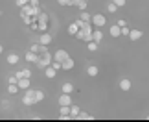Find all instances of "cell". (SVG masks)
Here are the masks:
<instances>
[{
  "label": "cell",
  "mask_w": 149,
  "mask_h": 122,
  "mask_svg": "<svg viewBox=\"0 0 149 122\" xmlns=\"http://www.w3.org/2000/svg\"><path fill=\"white\" fill-rule=\"evenodd\" d=\"M37 24H39V32H48V24H50V17L46 11L41 9V13L37 15Z\"/></svg>",
  "instance_id": "6da1fadb"
},
{
  "label": "cell",
  "mask_w": 149,
  "mask_h": 122,
  "mask_svg": "<svg viewBox=\"0 0 149 122\" xmlns=\"http://www.w3.org/2000/svg\"><path fill=\"white\" fill-rule=\"evenodd\" d=\"M39 13H41V6H31L30 2L24 4L20 8V15H30V17H37Z\"/></svg>",
  "instance_id": "7a4b0ae2"
},
{
  "label": "cell",
  "mask_w": 149,
  "mask_h": 122,
  "mask_svg": "<svg viewBox=\"0 0 149 122\" xmlns=\"http://www.w3.org/2000/svg\"><path fill=\"white\" fill-rule=\"evenodd\" d=\"M22 104L24 106H35V89H30L28 87L26 89V92H24V96H22Z\"/></svg>",
  "instance_id": "3957f363"
},
{
  "label": "cell",
  "mask_w": 149,
  "mask_h": 122,
  "mask_svg": "<svg viewBox=\"0 0 149 122\" xmlns=\"http://www.w3.org/2000/svg\"><path fill=\"white\" fill-rule=\"evenodd\" d=\"M90 22H92L94 28H103V26L107 24V19H105V15H103V13H96V15L90 17Z\"/></svg>",
  "instance_id": "277c9868"
},
{
  "label": "cell",
  "mask_w": 149,
  "mask_h": 122,
  "mask_svg": "<svg viewBox=\"0 0 149 122\" xmlns=\"http://www.w3.org/2000/svg\"><path fill=\"white\" fill-rule=\"evenodd\" d=\"M52 61H54V56H52L50 52L46 50V52H42V54H41V57H39V61H37V65L41 67V68H44V67H48Z\"/></svg>",
  "instance_id": "5b68a950"
},
{
  "label": "cell",
  "mask_w": 149,
  "mask_h": 122,
  "mask_svg": "<svg viewBox=\"0 0 149 122\" xmlns=\"http://www.w3.org/2000/svg\"><path fill=\"white\" fill-rule=\"evenodd\" d=\"M59 106H72V94L61 92L59 94Z\"/></svg>",
  "instance_id": "8992f818"
},
{
  "label": "cell",
  "mask_w": 149,
  "mask_h": 122,
  "mask_svg": "<svg viewBox=\"0 0 149 122\" xmlns=\"http://www.w3.org/2000/svg\"><path fill=\"white\" fill-rule=\"evenodd\" d=\"M66 57H70V54H68L66 50H63V48H59V50H57L55 54H54V59H55V61H59V63H63V61L66 59Z\"/></svg>",
  "instance_id": "52a82bcc"
},
{
  "label": "cell",
  "mask_w": 149,
  "mask_h": 122,
  "mask_svg": "<svg viewBox=\"0 0 149 122\" xmlns=\"http://www.w3.org/2000/svg\"><path fill=\"white\" fill-rule=\"evenodd\" d=\"M118 87L122 91H131V87H133V81H131L129 78H122L120 80V83H118Z\"/></svg>",
  "instance_id": "ba28073f"
},
{
  "label": "cell",
  "mask_w": 149,
  "mask_h": 122,
  "mask_svg": "<svg viewBox=\"0 0 149 122\" xmlns=\"http://www.w3.org/2000/svg\"><path fill=\"white\" fill-rule=\"evenodd\" d=\"M92 41H94V43H101V41H103V32H101V28H94V30H92Z\"/></svg>",
  "instance_id": "9c48e42d"
},
{
  "label": "cell",
  "mask_w": 149,
  "mask_h": 122,
  "mask_svg": "<svg viewBox=\"0 0 149 122\" xmlns=\"http://www.w3.org/2000/svg\"><path fill=\"white\" fill-rule=\"evenodd\" d=\"M39 57H41V54H35V52L28 50V54L24 56V59H26L28 63H37V61H39Z\"/></svg>",
  "instance_id": "30bf717a"
},
{
  "label": "cell",
  "mask_w": 149,
  "mask_h": 122,
  "mask_svg": "<svg viewBox=\"0 0 149 122\" xmlns=\"http://www.w3.org/2000/svg\"><path fill=\"white\" fill-rule=\"evenodd\" d=\"M127 37H129L131 41H140L142 37H144V32H142V30H131Z\"/></svg>",
  "instance_id": "8fae6325"
},
{
  "label": "cell",
  "mask_w": 149,
  "mask_h": 122,
  "mask_svg": "<svg viewBox=\"0 0 149 122\" xmlns=\"http://www.w3.org/2000/svg\"><path fill=\"white\" fill-rule=\"evenodd\" d=\"M44 76H46L48 80H54L55 76H57V71L52 65H48V67H44Z\"/></svg>",
  "instance_id": "7c38bea8"
},
{
  "label": "cell",
  "mask_w": 149,
  "mask_h": 122,
  "mask_svg": "<svg viewBox=\"0 0 149 122\" xmlns=\"http://www.w3.org/2000/svg\"><path fill=\"white\" fill-rule=\"evenodd\" d=\"M72 68H74V59L72 57H66V59L61 63V71H72Z\"/></svg>",
  "instance_id": "4fadbf2b"
},
{
  "label": "cell",
  "mask_w": 149,
  "mask_h": 122,
  "mask_svg": "<svg viewBox=\"0 0 149 122\" xmlns=\"http://www.w3.org/2000/svg\"><path fill=\"white\" fill-rule=\"evenodd\" d=\"M6 61H8L9 65H17V63L20 61V56H19V54H15V52H11V54L6 57Z\"/></svg>",
  "instance_id": "5bb4252c"
},
{
  "label": "cell",
  "mask_w": 149,
  "mask_h": 122,
  "mask_svg": "<svg viewBox=\"0 0 149 122\" xmlns=\"http://www.w3.org/2000/svg\"><path fill=\"white\" fill-rule=\"evenodd\" d=\"M15 78H17V80H19V78H31V71H30V68L17 71V72H15Z\"/></svg>",
  "instance_id": "9a60e30c"
},
{
  "label": "cell",
  "mask_w": 149,
  "mask_h": 122,
  "mask_svg": "<svg viewBox=\"0 0 149 122\" xmlns=\"http://www.w3.org/2000/svg\"><path fill=\"white\" fill-rule=\"evenodd\" d=\"M17 85H19V89L26 91L28 87H30V78H19L17 80Z\"/></svg>",
  "instance_id": "2e32d148"
},
{
  "label": "cell",
  "mask_w": 149,
  "mask_h": 122,
  "mask_svg": "<svg viewBox=\"0 0 149 122\" xmlns=\"http://www.w3.org/2000/svg\"><path fill=\"white\" fill-rule=\"evenodd\" d=\"M39 43H41V44H46V46H48V44L52 43V35H50L48 32H42V35L39 37Z\"/></svg>",
  "instance_id": "e0dca14e"
},
{
  "label": "cell",
  "mask_w": 149,
  "mask_h": 122,
  "mask_svg": "<svg viewBox=\"0 0 149 122\" xmlns=\"http://www.w3.org/2000/svg\"><path fill=\"white\" fill-rule=\"evenodd\" d=\"M72 6H76V8H79V9H87L88 8V2L87 0H72Z\"/></svg>",
  "instance_id": "ac0fdd59"
},
{
  "label": "cell",
  "mask_w": 149,
  "mask_h": 122,
  "mask_svg": "<svg viewBox=\"0 0 149 122\" xmlns=\"http://www.w3.org/2000/svg\"><path fill=\"white\" fill-rule=\"evenodd\" d=\"M92 118H94V115H88L87 111H79L76 117V120H92Z\"/></svg>",
  "instance_id": "d6986e66"
},
{
  "label": "cell",
  "mask_w": 149,
  "mask_h": 122,
  "mask_svg": "<svg viewBox=\"0 0 149 122\" xmlns=\"http://www.w3.org/2000/svg\"><path fill=\"white\" fill-rule=\"evenodd\" d=\"M87 74L94 78V76H98V74H100V68L96 67V65H88V67H87Z\"/></svg>",
  "instance_id": "ffe728a7"
},
{
  "label": "cell",
  "mask_w": 149,
  "mask_h": 122,
  "mask_svg": "<svg viewBox=\"0 0 149 122\" xmlns=\"http://www.w3.org/2000/svg\"><path fill=\"white\" fill-rule=\"evenodd\" d=\"M109 33H111V37H114V39L122 35V32H120V26H118V24H114V26H111V30H109Z\"/></svg>",
  "instance_id": "44dd1931"
},
{
  "label": "cell",
  "mask_w": 149,
  "mask_h": 122,
  "mask_svg": "<svg viewBox=\"0 0 149 122\" xmlns=\"http://www.w3.org/2000/svg\"><path fill=\"white\" fill-rule=\"evenodd\" d=\"M61 92H68V94H72V92H74V85L68 83V81H66V83H63L61 85Z\"/></svg>",
  "instance_id": "7402d4cb"
},
{
  "label": "cell",
  "mask_w": 149,
  "mask_h": 122,
  "mask_svg": "<svg viewBox=\"0 0 149 122\" xmlns=\"http://www.w3.org/2000/svg\"><path fill=\"white\" fill-rule=\"evenodd\" d=\"M81 111V109H79V106H76V104H72L70 106V115H72V120H76V117H77V113Z\"/></svg>",
  "instance_id": "603a6c76"
},
{
  "label": "cell",
  "mask_w": 149,
  "mask_h": 122,
  "mask_svg": "<svg viewBox=\"0 0 149 122\" xmlns=\"http://www.w3.org/2000/svg\"><path fill=\"white\" fill-rule=\"evenodd\" d=\"M77 30H79V26L76 24V22H72V24H70V26L66 28V32L70 33V35H76V33H77Z\"/></svg>",
  "instance_id": "cb8c5ba5"
},
{
  "label": "cell",
  "mask_w": 149,
  "mask_h": 122,
  "mask_svg": "<svg viewBox=\"0 0 149 122\" xmlns=\"http://www.w3.org/2000/svg\"><path fill=\"white\" fill-rule=\"evenodd\" d=\"M8 92H9V94H17V92H19V85H17V83H9L8 85Z\"/></svg>",
  "instance_id": "d4e9b609"
},
{
  "label": "cell",
  "mask_w": 149,
  "mask_h": 122,
  "mask_svg": "<svg viewBox=\"0 0 149 122\" xmlns=\"http://www.w3.org/2000/svg\"><path fill=\"white\" fill-rule=\"evenodd\" d=\"M98 43H94V41H88V43H87V48H88V52H96V50H98Z\"/></svg>",
  "instance_id": "484cf974"
},
{
  "label": "cell",
  "mask_w": 149,
  "mask_h": 122,
  "mask_svg": "<svg viewBox=\"0 0 149 122\" xmlns=\"http://www.w3.org/2000/svg\"><path fill=\"white\" fill-rule=\"evenodd\" d=\"M107 11H109V13H116V11H118V6L114 4V2H109L107 4Z\"/></svg>",
  "instance_id": "4316f807"
},
{
  "label": "cell",
  "mask_w": 149,
  "mask_h": 122,
  "mask_svg": "<svg viewBox=\"0 0 149 122\" xmlns=\"http://www.w3.org/2000/svg\"><path fill=\"white\" fill-rule=\"evenodd\" d=\"M90 17H92V15H90L88 13V11H81V17H79V19H81V20H85V22H90Z\"/></svg>",
  "instance_id": "83f0119b"
},
{
  "label": "cell",
  "mask_w": 149,
  "mask_h": 122,
  "mask_svg": "<svg viewBox=\"0 0 149 122\" xmlns=\"http://www.w3.org/2000/svg\"><path fill=\"white\" fill-rule=\"evenodd\" d=\"M44 100V91H35V102H42Z\"/></svg>",
  "instance_id": "f1b7e54d"
},
{
  "label": "cell",
  "mask_w": 149,
  "mask_h": 122,
  "mask_svg": "<svg viewBox=\"0 0 149 122\" xmlns=\"http://www.w3.org/2000/svg\"><path fill=\"white\" fill-rule=\"evenodd\" d=\"M59 115H70V106H59Z\"/></svg>",
  "instance_id": "f546056e"
},
{
  "label": "cell",
  "mask_w": 149,
  "mask_h": 122,
  "mask_svg": "<svg viewBox=\"0 0 149 122\" xmlns=\"http://www.w3.org/2000/svg\"><path fill=\"white\" fill-rule=\"evenodd\" d=\"M120 32H122V35H123V37H127V35H129V32H131V28H129L127 24H125V26L120 28Z\"/></svg>",
  "instance_id": "4dcf8cb0"
},
{
  "label": "cell",
  "mask_w": 149,
  "mask_h": 122,
  "mask_svg": "<svg viewBox=\"0 0 149 122\" xmlns=\"http://www.w3.org/2000/svg\"><path fill=\"white\" fill-rule=\"evenodd\" d=\"M74 37H76V39H79V41H83V39H85V32L81 30V28H79V30H77V33H76Z\"/></svg>",
  "instance_id": "1f68e13d"
},
{
  "label": "cell",
  "mask_w": 149,
  "mask_h": 122,
  "mask_svg": "<svg viewBox=\"0 0 149 122\" xmlns=\"http://www.w3.org/2000/svg\"><path fill=\"white\" fill-rule=\"evenodd\" d=\"M112 2H114V4H116V6H118V8H123V6H125V4H127V0H112Z\"/></svg>",
  "instance_id": "d6a6232c"
},
{
  "label": "cell",
  "mask_w": 149,
  "mask_h": 122,
  "mask_svg": "<svg viewBox=\"0 0 149 122\" xmlns=\"http://www.w3.org/2000/svg\"><path fill=\"white\" fill-rule=\"evenodd\" d=\"M50 65H52V67H54V68H55V71H61V63H59V61H55V59H54V61H52V63H50Z\"/></svg>",
  "instance_id": "836d02e7"
},
{
  "label": "cell",
  "mask_w": 149,
  "mask_h": 122,
  "mask_svg": "<svg viewBox=\"0 0 149 122\" xmlns=\"http://www.w3.org/2000/svg\"><path fill=\"white\" fill-rule=\"evenodd\" d=\"M59 6H72V0H57Z\"/></svg>",
  "instance_id": "e575fe53"
},
{
  "label": "cell",
  "mask_w": 149,
  "mask_h": 122,
  "mask_svg": "<svg viewBox=\"0 0 149 122\" xmlns=\"http://www.w3.org/2000/svg\"><path fill=\"white\" fill-rule=\"evenodd\" d=\"M15 4H17V8H22L24 4H28L26 0H15Z\"/></svg>",
  "instance_id": "d590c367"
},
{
  "label": "cell",
  "mask_w": 149,
  "mask_h": 122,
  "mask_svg": "<svg viewBox=\"0 0 149 122\" xmlns=\"http://www.w3.org/2000/svg\"><path fill=\"white\" fill-rule=\"evenodd\" d=\"M8 83H17V78L15 76H9L8 78Z\"/></svg>",
  "instance_id": "8d00e7d4"
},
{
  "label": "cell",
  "mask_w": 149,
  "mask_h": 122,
  "mask_svg": "<svg viewBox=\"0 0 149 122\" xmlns=\"http://www.w3.org/2000/svg\"><path fill=\"white\" fill-rule=\"evenodd\" d=\"M116 24H118V26H120V28H122V26H125V24H127V22H125V20H123V19H120V20H118V22H116Z\"/></svg>",
  "instance_id": "74e56055"
},
{
  "label": "cell",
  "mask_w": 149,
  "mask_h": 122,
  "mask_svg": "<svg viewBox=\"0 0 149 122\" xmlns=\"http://www.w3.org/2000/svg\"><path fill=\"white\" fill-rule=\"evenodd\" d=\"M30 4L31 6H41V4H39V0H30Z\"/></svg>",
  "instance_id": "f35d334b"
},
{
  "label": "cell",
  "mask_w": 149,
  "mask_h": 122,
  "mask_svg": "<svg viewBox=\"0 0 149 122\" xmlns=\"http://www.w3.org/2000/svg\"><path fill=\"white\" fill-rule=\"evenodd\" d=\"M2 52H4V46H2V44H0V54H2Z\"/></svg>",
  "instance_id": "ab89813d"
},
{
  "label": "cell",
  "mask_w": 149,
  "mask_h": 122,
  "mask_svg": "<svg viewBox=\"0 0 149 122\" xmlns=\"http://www.w3.org/2000/svg\"><path fill=\"white\" fill-rule=\"evenodd\" d=\"M26 2H30V0H26Z\"/></svg>",
  "instance_id": "60d3db41"
},
{
  "label": "cell",
  "mask_w": 149,
  "mask_h": 122,
  "mask_svg": "<svg viewBox=\"0 0 149 122\" xmlns=\"http://www.w3.org/2000/svg\"><path fill=\"white\" fill-rule=\"evenodd\" d=\"M147 118H149V115H147Z\"/></svg>",
  "instance_id": "b9f144b4"
}]
</instances>
